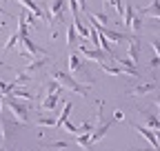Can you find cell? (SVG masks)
<instances>
[{
	"instance_id": "obj_14",
	"label": "cell",
	"mask_w": 160,
	"mask_h": 151,
	"mask_svg": "<svg viewBox=\"0 0 160 151\" xmlns=\"http://www.w3.org/2000/svg\"><path fill=\"white\" fill-rule=\"evenodd\" d=\"M127 29L131 31V33H138L140 29H142V18H140V11L136 9V13L131 16V20L127 22Z\"/></svg>"
},
{
	"instance_id": "obj_12",
	"label": "cell",
	"mask_w": 160,
	"mask_h": 151,
	"mask_svg": "<svg viewBox=\"0 0 160 151\" xmlns=\"http://www.w3.org/2000/svg\"><path fill=\"white\" fill-rule=\"evenodd\" d=\"M100 69H102L105 73H109V76H127V69L125 67H120V65H109V62H102V65H98Z\"/></svg>"
},
{
	"instance_id": "obj_39",
	"label": "cell",
	"mask_w": 160,
	"mask_h": 151,
	"mask_svg": "<svg viewBox=\"0 0 160 151\" xmlns=\"http://www.w3.org/2000/svg\"><path fill=\"white\" fill-rule=\"evenodd\" d=\"M0 111H2V96H0Z\"/></svg>"
},
{
	"instance_id": "obj_36",
	"label": "cell",
	"mask_w": 160,
	"mask_h": 151,
	"mask_svg": "<svg viewBox=\"0 0 160 151\" xmlns=\"http://www.w3.org/2000/svg\"><path fill=\"white\" fill-rule=\"evenodd\" d=\"M0 16H7V9H5L2 5H0Z\"/></svg>"
},
{
	"instance_id": "obj_32",
	"label": "cell",
	"mask_w": 160,
	"mask_h": 151,
	"mask_svg": "<svg viewBox=\"0 0 160 151\" xmlns=\"http://www.w3.org/2000/svg\"><path fill=\"white\" fill-rule=\"evenodd\" d=\"M122 118H125L122 111H116V113H113V120H122Z\"/></svg>"
},
{
	"instance_id": "obj_3",
	"label": "cell",
	"mask_w": 160,
	"mask_h": 151,
	"mask_svg": "<svg viewBox=\"0 0 160 151\" xmlns=\"http://www.w3.org/2000/svg\"><path fill=\"white\" fill-rule=\"evenodd\" d=\"M78 53L85 56V58H89V60H93V62H98V65L113 60V53H107V51H102L100 47H85V45H80Z\"/></svg>"
},
{
	"instance_id": "obj_15",
	"label": "cell",
	"mask_w": 160,
	"mask_h": 151,
	"mask_svg": "<svg viewBox=\"0 0 160 151\" xmlns=\"http://www.w3.org/2000/svg\"><path fill=\"white\" fill-rule=\"evenodd\" d=\"M156 89L153 82H145V85H138L136 89H131V96H147V93H151Z\"/></svg>"
},
{
	"instance_id": "obj_23",
	"label": "cell",
	"mask_w": 160,
	"mask_h": 151,
	"mask_svg": "<svg viewBox=\"0 0 160 151\" xmlns=\"http://www.w3.org/2000/svg\"><path fill=\"white\" fill-rule=\"evenodd\" d=\"M98 33H100V31H98ZM98 45H100V49H102V51L113 53V51H111V45H109V38H105L102 33H100V40H98Z\"/></svg>"
},
{
	"instance_id": "obj_29",
	"label": "cell",
	"mask_w": 160,
	"mask_h": 151,
	"mask_svg": "<svg viewBox=\"0 0 160 151\" xmlns=\"http://www.w3.org/2000/svg\"><path fill=\"white\" fill-rule=\"evenodd\" d=\"M113 9H116L120 16H122V13H125V5H122V0H113Z\"/></svg>"
},
{
	"instance_id": "obj_18",
	"label": "cell",
	"mask_w": 160,
	"mask_h": 151,
	"mask_svg": "<svg viewBox=\"0 0 160 151\" xmlns=\"http://www.w3.org/2000/svg\"><path fill=\"white\" fill-rule=\"evenodd\" d=\"M73 27H76V31L80 36V40H89V29L80 22V18H73Z\"/></svg>"
},
{
	"instance_id": "obj_27",
	"label": "cell",
	"mask_w": 160,
	"mask_h": 151,
	"mask_svg": "<svg viewBox=\"0 0 160 151\" xmlns=\"http://www.w3.org/2000/svg\"><path fill=\"white\" fill-rule=\"evenodd\" d=\"M29 78H31L29 73H25V71H18V78H16L13 82H16V85H22V82H27Z\"/></svg>"
},
{
	"instance_id": "obj_26",
	"label": "cell",
	"mask_w": 160,
	"mask_h": 151,
	"mask_svg": "<svg viewBox=\"0 0 160 151\" xmlns=\"http://www.w3.org/2000/svg\"><path fill=\"white\" fill-rule=\"evenodd\" d=\"M62 129H65V131H69V134H73V136H80V134H82V131H80V127H76V124H71L69 120H67V122L62 124Z\"/></svg>"
},
{
	"instance_id": "obj_13",
	"label": "cell",
	"mask_w": 160,
	"mask_h": 151,
	"mask_svg": "<svg viewBox=\"0 0 160 151\" xmlns=\"http://www.w3.org/2000/svg\"><path fill=\"white\" fill-rule=\"evenodd\" d=\"M140 13H147L151 18H160V0H151V5L142 7V9H138Z\"/></svg>"
},
{
	"instance_id": "obj_22",
	"label": "cell",
	"mask_w": 160,
	"mask_h": 151,
	"mask_svg": "<svg viewBox=\"0 0 160 151\" xmlns=\"http://www.w3.org/2000/svg\"><path fill=\"white\" fill-rule=\"evenodd\" d=\"M69 144L65 140H58V142H45V149H53V151H60V149H67Z\"/></svg>"
},
{
	"instance_id": "obj_8",
	"label": "cell",
	"mask_w": 160,
	"mask_h": 151,
	"mask_svg": "<svg viewBox=\"0 0 160 151\" xmlns=\"http://www.w3.org/2000/svg\"><path fill=\"white\" fill-rule=\"evenodd\" d=\"M138 113L142 116L145 124L151 127V131H160V118H158V116H153V113H149L147 109H140V107H138Z\"/></svg>"
},
{
	"instance_id": "obj_43",
	"label": "cell",
	"mask_w": 160,
	"mask_h": 151,
	"mask_svg": "<svg viewBox=\"0 0 160 151\" xmlns=\"http://www.w3.org/2000/svg\"><path fill=\"white\" fill-rule=\"evenodd\" d=\"M45 2H51V0H45Z\"/></svg>"
},
{
	"instance_id": "obj_11",
	"label": "cell",
	"mask_w": 160,
	"mask_h": 151,
	"mask_svg": "<svg viewBox=\"0 0 160 151\" xmlns=\"http://www.w3.org/2000/svg\"><path fill=\"white\" fill-rule=\"evenodd\" d=\"M18 2L22 5V7H27V9H29L31 13H36V16L40 18V20H47V13H45L42 9H40V7H38V5L33 2V0H18Z\"/></svg>"
},
{
	"instance_id": "obj_35",
	"label": "cell",
	"mask_w": 160,
	"mask_h": 151,
	"mask_svg": "<svg viewBox=\"0 0 160 151\" xmlns=\"http://www.w3.org/2000/svg\"><path fill=\"white\" fill-rule=\"evenodd\" d=\"M78 2H80V9H82V11H87V2H85V0H78Z\"/></svg>"
},
{
	"instance_id": "obj_41",
	"label": "cell",
	"mask_w": 160,
	"mask_h": 151,
	"mask_svg": "<svg viewBox=\"0 0 160 151\" xmlns=\"http://www.w3.org/2000/svg\"><path fill=\"white\" fill-rule=\"evenodd\" d=\"M0 151H2V138H0Z\"/></svg>"
},
{
	"instance_id": "obj_33",
	"label": "cell",
	"mask_w": 160,
	"mask_h": 151,
	"mask_svg": "<svg viewBox=\"0 0 160 151\" xmlns=\"http://www.w3.org/2000/svg\"><path fill=\"white\" fill-rule=\"evenodd\" d=\"M133 151H160V147H156V149H153V147H147V149H133Z\"/></svg>"
},
{
	"instance_id": "obj_37",
	"label": "cell",
	"mask_w": 160,
	"mask_h": 151,
	"mask_svg": "<svg viewBox=\"0 0 160 151\" xmlns=\"http://www.w3.org/2000/svg\"><path fill=\"white\" fill-rule=\"evenodd\" d=\"M105 5L107 7H113V0H105Z\"/></svg>"
},
{
	"instance_id": "obj_6",
	"label": "cell",
	"mask_w": 160,
	"mask_h": 151,
	"mask_svg": "<svg viewBox=\"0 0 160 151\" xmlns=\"http://www.w3.org/2000/svg\"><path fill=\"white\" fill-rule=\"evenodd\" d=\"M49 62H51V58H47V56H45V58H33V60H29V65H27L22 71H25V73H29V76H33L36 71L45 69Z\"/></svg>"
},
{
	"instance_id": "obj_28",
	"label": "cell",
	"mask_w": 160,
	"mask_h": 151,
	"mask_svg": "<svg viewBox=\"0 0 160 151\" xmlns=\"http://www.w3.org/2000/svg\"><path fill=\"white\" fill-rule=\"evenodd\" d=\"M151 49H153V53L160 58V38H151Z\"/></svg>"
},
{
	"instance_id": "obj_42",
	"label": "cell",
	"mask_w": 160,
	"mask_h": 151,
	"mask_svg": "<svg viewBox=\"0 0 160 151\" xmlns=\"http://www.w3.org/2000/svg\"><path fill=\"white\" fill-rule=\"evenodd\" d=\"M2 25H5V20H0V27H2Z\"/></svg>"
},
{
	"instance_id": "obj_40",
	"label": "cell",
	"mask_w": 160,
	"mask_h": 151,
	"mask_svg": "<svg viewBox=\"0 0 160 151\" xmlns=\"http://www.w3.org/2000/svg\"><path fill=\"white\" fill-rule=\"evenodd\" d=\"M156 105H158V109H160V98H158V100H156ZM158 118H160V116H158Z\"/></svg>"
},
{
	"instance_id": "obj_38",
	"label": "cell",
	"mask_w": 160,
	"mask_h": 151,
	"mask_svg": "<svg viewBox=\"0 0 160 151\" xmlns=\"http://www.w3.org/2000/svg\"><path fill=\"white\" fill-rule=\"evenodd\" d=\"M153 22H156V25H158V27H160V18H153Z\"/></svg>"
},
{
	"instance_id": "obj_10",
	"label": "cell",
	"mask_w": 160,
	"mask_h": 151,
	"mask_svg": "<svg viewBox=\"0 0 160 151\" xmlns=\"http://www.w3.org/2000/svg\"><path fill=\"white\" fill-rule=\"evenodd\" d=\"M113 60H116L120 67H125V69H127V76H140L138 69H136V62H133L131 58H120V56H113Z\"/></svg>"
},
{
	"instance_id": "obj_21",
	"label": "cell",
	"mask_w": 160,
	"mask_h": 151,
	"mask_svg": "<svg viewBox=\"0 0 160 151\" xmlns=\"http://www.w3.org/2000/svg\"><path fill=\"white\" fill-rule=\"evenodd\" d=\"M91 18H93V20L98 22V25H105V27H109V16L105 13V11H98V13H91Z\"/></svg>"
},
{
	"instance_id": "obj_25",
	"label": "cell",
	"mask_w": 160,
	"mask_h": 151,
	"mask_svg": "<svg viewBox=\"0 0 160 151\" xmlns=\"http://www.w3.org/2000/svg\"><path fill=\"white\" fill-rule=\"evenodd\" d=\"M56 120L58 118H45L42 116V118H38V127H53L56 129Z\"/></svg>"
},
{
	"instance_id": "obj_31",
	"label": "cell",
	"mask_w": 160,
	"mask_h": 151,
	"mask_svg": "<svg viewBox=\"0 0 160 151\" xmlns=\"http://www.w3.org/2000/svg\"><path fill=\"white\" fill-rule=\"evenodd\" d=\"M158 67H160V58L153 53V56H151V60H149V69H158Z\"/></svg>"
},
{
	"instance_id": "obj_1",
	"label": "cell",
	"mask_w": 160,
	"mask_h": 151,
	"mask_svg": "<svg viewBox=\"0 0 160 151\" xmlns=\"http://www.w3.org/2000/svg\"><path fill=\"white\" fill-rule=\"evenodd\" d=\"M51 78L56 80V82H60V87H62L65 91H73V93H80L82 98H87L89 96V87L87 85H82V82H78L71 73H62V71H53L51 73Z\"/></svg>"
},
{
	"instance_id": "obj_2",
	"label": "cell",
	"mask_w": 160,
	"mask_h": 151,
	"mask_svg": "<svg viewBox=\"0 0 160 151\" xmlns=\"http://www.w3.org/2000/svg\"><path fill=\"white\" fill-rule=\"evenodd\" d=\"M7 107L13 113V118H16L18 124H29V109H31L29 100H20L16 96H9L7 98Z\"/></svg>"
},
{
	"instance_id": "obj_5",
	"label": "cell",
	"mask_w": 160,
	"mask_h": 151,
	"mask_svg": "<svg viewBox=\"0 0 160 151\" xmlns=\"http://www.w3.org/2000/svg\"><path fill=\"white\" fill-rule=\"evenodd\" d=\"M87 18H89V20H91V25H93V27H96L100 33H102L105 38H109L111 42H116V45H118V42H125V40H129V36H125L122 31H116V29H109V27H105V25H98V22L93 20V18H91V13H87Z\"/></svg>"
},
{
	"instance_id": "obj_9",
	"label": "cell",
	"mask_w": 160,
	"mask_h": 151,
	"mask_svg": "<svg viewBox=\"0 0 160 151\" xmlns=\"http://www.w3.org/2000/svg\"><path fill=\"white\" fill-rule=\"evenodd\" d=\"M60 96H62V93H45L42 100H40V107L45 111H56V105H58Z\"/></svg>"
},
{
	"instance_id": "obj_30",
	"label": "cell",
	"mask_w": 160,
	"mask_h": 151,
	"mask_svg": "<svg viewBox=\"0 0 160 151\" xmlns=\"http://www.w3.org/2000/svg\"><path fill=\"white\" fill-rule=\"evenodd\" d=\"M69 9H71L73 18H80V16H78V0H69Z\"/></svg>"
},
{
	"instance_id": "obj_16",
	"label": "cell",
	"mask_w": 160,
	"mask_h": 151,
	"mask_svg": "<svg viewBox=\"0 0 160 151\" xmlns=\"http://www.w3.org/2000/svg\"><path fill=\"white\" fill-rule=\"evenodd\" d=\"M78 45V31H76V27H73V22L67 27V47L69 49H73Z\"/></svg>"
},
{
	"instance_id": "obj_4",
	"label": "cell",
	"mask_w": 160,
	"mask_h": 151,
	"mask_svg": "<svg viewBox=\"0 0 160 151\" xmlns=\"http://www.w3.org/2000/svg\"><path fill=\"white\" fill-rule=\"evenodd\" d=\"M67 7H69V0H51V2H49V13H47V22L53 27L60 18H62Z\"/></svg>"
},
{
	"instance_id": "obj_19",
	"label": "cell",
	"mask_w": 160,
	"mask_h": 151,
	"mask_svg": "<svg viewBox=\"0 0 160 151\" xmlns=\"http://www.w3.org/2000/svg\"><path fill=\"white\" fill-rule=\"evenodd\" d=\"M80 65H82V60H80V53H69V71L71 73H76L78 69H80Z\"/></svg>"
},
{
	"instance_id": "obj_34",
	"label": "cell",
	"mask_w": 160,
	"mask_h": 151,
	"mask_svg": "<svg viewBox=\"0 0 160 151\" xmlns=\"http://www.w3.org/2000/svg\"><path fill=\"white\" fill-rule=\"evenodd\" d=\"M0 91H2V93H7V82H2V80H0Z\"/></svg>"
},
{
	"instance_id": "obj_17",
	"label": "cell",
	"mask_w": 160,
	"mask_h": 151,
	"mask_svg": "<svg viewBox=\"0 0 160 151\" xmlns=\"http://www.w3.org/2000/svg\"><path fill=\"white\" fill-rule=\"evenodd\" d=\"M71 109H73V105L71 102H65V109H62V113L58 116V120H56V129H60L65 122H67V118H69V113H71Z\"/></svg>"
},
{
	"instance_id": "obj_20",
	"label": "cell",
	"mask_w": 160,
	"mask_h": 151,
	"mask_svg": "<svg viewBox=\"0 0 160 151\" xmlns=\"http://www.w3.org/2000/svg\"><path fill=\"white\" fill-rule=\"evenodd\" d=\"M9 96H16V98H20V100H29V102L33 100V93H31V91H27V89H18V87L9 93Z\"/></svg>"
},
{
	"instance_id": "obj_7",
	"label": "cell",
	"mask_w": 160,
	"mask_h": 151,
	"mask_svg": "<svg viewBox=\"0 0 160 151\" xmlns=\"http://www.w3.org/2000/svg\"><path fill=\"white\" fill-rule=\"evenodd\" d=\"M127 56H129L133 62L140 60V38H138V33H131L129 36V53Z\"/></svg>"
},
{
	"instance_id": "obj_24",
	"label": "cell",
	"mask_w": 160,
	"mask_h": 151,
	"mask_svg": "<svg viewBox=\"0 0 160 151\" xmlns=\"http://www.w3.org/2000/svg\"><path fill=\"white\" fill-rule=\"evenodd\" d=\"M16 42H20V36H18V33H13V36L9 38V40L2 45V49H5V51H9V49H13V47H16Z\"/></svg>"
}]
</instances>
